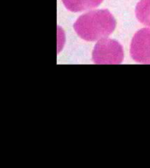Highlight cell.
I'll use <instances>...</instances> for the list:
<instances>
[{"label":"cell","instance_id":"6da1fadb","mask_svg":"<svg viewBox=\"0 0 150 168\" xmlns=\"http://www.w3.org/2000/svg\"><path fill=\"white\" fill-rule=\"evenodd\" d=\"M116 20L107 10L90 11L81 15L74 24L75 33L86 41L108 38L115 30Z\"/></svg>","mask_w":150,"mask_h":168},{"label":"cell","instance_id":"7a4b0ae2","mask_svg":"<svg viewBox=\"0 0 150 168\" xmlns=\"http://www.w3.org/2000/svg\"><path fill=\"white\" fill-rule=\"evenodd\" d=\"M123 59L122 46L117 40L108 38L99 40L92 52V60L96 64H120Z\"/></svg>","mask_w":150,"mask_h":168},{"label":"cell","instance_id":"3957f363","mask_svg":"<svg viewBox=\"0 0 150 168\" xmlns=\"http://www.w3.org/2000/svg\"><path fill=\"white\" fill-rule=\"evenodd\" d=\"M130 55L136 62L150 64V28L139 30L130 46Z\"/></svg>","mask_w":150,"mask_h":168},{"label":"cell","instance_id":"277c9868","mask_svg":"<svg viewBox=\"0 0 150 168\" xmlns=\"http://www.w3.org/2000/svg\"><path fill=\"white\" fill-rule=\"evenodd\" d=\"M103 0H63L65 7L73 12H80L96 8Z\"/></svg>","mask_w":150,"mask_h":168},{"label":"cell","instance_id":"5b68a950","mask_svg":"<svg viewBox=\"0 0 150 168\" xmlns=\"http://www.w3.org/2000/svg\"><path fill=\"white\" fill-rule=\"evenodd\" d=\"M135 15L140 23L150 27V0H140L138 3Z\"/></svg>","mask_w":150,"mask_h":168}]
</instances>
